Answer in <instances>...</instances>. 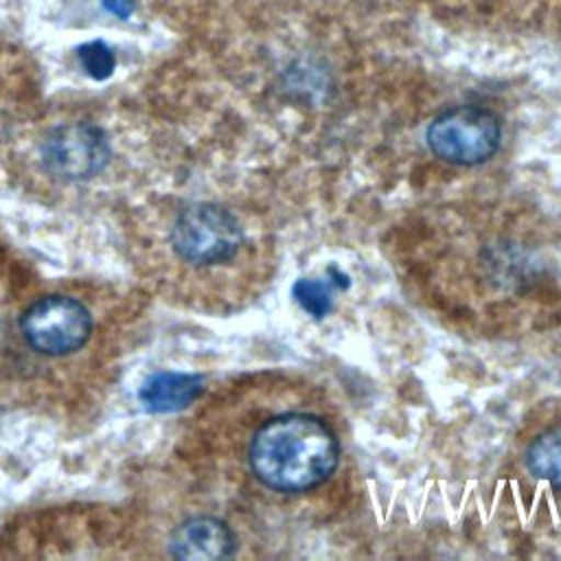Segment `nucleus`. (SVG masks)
Returning <instances> with one entry per match:
<instances>
[{
    "label": "nucleus",
    "instance_id": "nucleus-3",
    "mask_svg": "<svg viewBox=\"0 0 561 561\" xmlns=\"http://www.w3.org/2000/svg\"><path fill=\"white\" fill-rule=\"evenodd\" d=\"M243 243L239 219L221 204L202 202L182 210L171 228V245L180 259L193 265L230 261Z\"/></svg>",
    "mask_w": 561,
    "mask_h": 561
},
{
    "label": "nucleus",
    "instance_id": "nucleus-4",
    "mask_svg": "<svg viewBox=\"0 0 561 561\" xmlns=\"http://www.w3.org/2000/svg\"><path fill=\"white\" fill-rule=\"evenodd\" d=\"M20 327L33 351L44 355H66L85 344L92 331V320L79 300L48 296L24 311Z\"/></svg>",
    "mask_w": 561,
    "mask_h": 561
},
{
    "label": "nucleus",
    "instance_id": "nucleus-10",
    "mask_svg": "<svg viewBox=\"0 0 561 561\" xmlns=\"http://www.w3.org/2000/svg\"><path fill=\"white\" fill-rule=\"evenodd\" d=\"M79 66L94 81H105L116 68V55L103 39H92L77 48Z\"/></svg>",
    "mask_w": 561,
    "mask_h": 561
},
{
    "label": "nucleus",
    "instance_id": "nucleus-6",
    "mask_svg": "<svg viewBox=\"0 0 561 561\" xmlns=\"http://www.w3.org/2000/svg\"><path fill=\"white\" fill-rule=\"evenodd\" d=\"M171 554L188 561H215L232 557L237 537L224 519L199 515L191 517L171 535Z\"/></svg>",
    "mask_w": 561,
    "mask_h": 561
},
{
    "label": "nucleus",
    "instance_id": "nucleus-7",
    "mask_svg": "<svg viewBox=\"0 0 561 561\" xmlns=\"http://www.w3.org/2000/svg\"><path fill=\"white\" fill-rule=\"evenodd\" d=\"M204 388L202 377L191 373H158L149 377L138 399L149 412H178L191 405Z\"/></svg>",
    "mask_w": 561,
    "mask_h": 561
},
{
    "label": "nucleus",
    "instance_id": "nucleus-11",
    "mask_svg": "<svg viewBox=\"0 0 561 561\" xmlns=\"http://www.w3.org/2000/svg\"><path fill=\"white\" fill-rule=\"evenodd\" d=\"M101 4L110 15L118 20H127L136 11V0H101Z\"/></svg>",
    "mask_w": 561,
    "mask_h": 561
},
{
    "label": "nucleus",
    "instance_id": "nucleus-9",
    "mask_svg": "<svg viewBox=\"0 0 561 561\" xmlns=\"http://www.w3.org/2000/svg\"><path fill=\"white\" fill-rule=\"evenodd\" d=\"M337 287L329 276H324V278H298L291 285V298L309 316L327 318L329 311L333 309V291Z\"/></svg>",
    "mask_w": 561,
    "mask_h": 561
},
{
    "label": "nucleus",
    "instance_id": "nucleus-5",
    "mask_svg": "<svg viewBox=\"0 0 561 561\" xmlns=\"http://www.w3.org/2000/svg\"><path fill=\"white\" fill-rule=\"evenodd\" d=\"M46 169L64 180H88L110 160V142L92 123H68L53 129L42 145Z\"/></svg>",
    "mask_w": 561,
    "mask_h": 561
},
{
    "label": "nucleus",
    "instance_id": "nucleus-1",
    "mask_svg": "<svg viewBox=\"0 0 561 561\" xmlns=\"http://www.w3.org/2000/svg\"><path fill=\"white\" fill-rule=\"evenodd\" d=\"M335 432L313 414L285 412L252 436L248 458L254 478L278 493H305L327 482L340 465Z\"/></svg>",
    "mask_w": 561,
    "mask_h": 561
},
{
    "label": "nucleus",
    "instance_id": "nucleus-8",
    "mask_svg": "<svg viewBox=\"0 0 561 561\" xmlns=\"http://www.w3.org/2000/svg\"><path fill=\"white\" fill-rule=\"evenodd\" d=\"M533 478L561 486V425L537 434L524 454Z\"/></svg>",
    "mask_w": 561,
    "mask_h": 561
},
{
    "label": "nucleus",
    "instance_id": "nucleus-2",
    "mask_svg": "<svg viewBox=\"0 0 561 561\" xmlns=\"http://www.w3.org/2000/svg\"><path fill=\"white\" fill-rule=\"evenodd\" d=\"M430 151L456 167H476L495 156L502 142V123L482 105H456L440 112L427 127Z\"/></svg>",
    "mask_w": 561,
    "mask_h": 561
}]
</instances>
